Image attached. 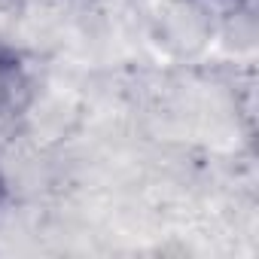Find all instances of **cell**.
<instances>
[{
  "label": "cell",
  "instance_id": "1",
  "mask_svg": "<svg viewBox=\"0 0 259 259\" xmlns=\"http://www.w3.org/2000/svg\"><path fill=\"white\" fill-rule=\"evenodd\" d=\"M4 198H7V180H4V174H0V204H4Z\"/></svg>",
  "mask_w": 259,
  "mask_h": 259
}]
</instances>
